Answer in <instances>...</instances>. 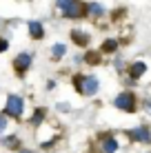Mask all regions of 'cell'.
Returning a JSON list of instances; mask_svg holds the SVG:
<instances>
[{
    "mask_svg": "<svg viewBox=\"0 0 151 153\" xmlns=\"http://www.w3.org/2000/svg\"><path fill=\"white\" fill-rule=\"evenodd\" d=\"M58 109H62V111H69V104H67V102H62V104H58Z\"/></svg>",
    "mask_w": 151,
    "mask_h": 153,
    "instance_id": "cell-18",
    "label": "cell"
},
{
    "mask_svg": "<svg viewBox=\"0 0 151 153\" xmlns=\"http://www.w3.org/2000/svg\"><path fill=\"white\" fill-rule=\"evenodd\" d=\"M89 13L91 16H102L105 13V7L100 2H89Z\"/></svg>",
    "mask_w": 151,
    "mask_h": 153,
    "instance_id": "cell-12",
    "label": "cell"
},
{
    "mask_svg": "<svg viewBox=\"0 0 151 153\" xmlns=\"http://www.w3.org/2000/svg\"><path fill=\"white\" fill-rule=\"evenodd\" d=\"M27 29H29V36H31L33 40L45 38V27H42V22H40V20H29V22H27Z\"/></svg>",
    "mask_w": 151,
    "mask_h": 153,
    "instance_id": "cell-7",
    "label": "cell"
},
{
    "mask_svg": "<svg viewBox=\"0 0 151 153\" xmlns=\"http://www.w3.org/2000/svg\"><path fill=\"white\" fill-rule=\"evenodd\" d=\"M98 60H100V56H87V62H91V65H93V62H98Z\"/></svg>",
    "mask_w": 151,
    "mask_h": 153,
    "instance_id": "cell-17",
    "label": "cell"
},
{
    "mask_svg": "<svg viewBox=\"0 0 151 153\" xmlns=\"http://www.w3.org/2000/svg\"><path fill=\"white\" fill-rule=\"evenodd\" d=\"M31 60H33V56L29 53V51H22V53H18L16 56V60H13V69L18 71V73H25L31 67Z\"/></svg>",
    "mask_w": 151,
    "mask_h": 153,
    "instance_id": "cell-5",
    "label": "cell"
},
{
    "mask_svg": "<svg viewBox=\"0 0 151 153\" xmlns=\"http://www.w3.org/2000/svg\"><path fill=\"white\" fill-rule=\"evenodd\" d=\"M116 40H105V45H102V51H116Z\"/></svg>",
    "mask_w": 151,
    "mask_h": 153,
    "instance_id": "cell-13",
    "label": "cell"
},
{
    "mask_svg": "<svg viewBox=\"0 0 151 153\" xmlns=\"http://www.w3.org/2000/svg\"><path fill=\"white\" fill-rule=\"evenodd\" d=\"M25 109V100L20 96H9L7 98V104H4V111H7L9 115H20Z\"/></svg>",
    "mask_w": 151,
    "mask_h": 153,
    "instance_id": "cell-4",
    "label": "cell"
},
{
    "mask_svg": "<svg viewBox=\"0 0 151 153\" xmlns=\"http://www.w3.org/2000/svg\"><path fill=\"white\" fill-rule=\"evenodd\" d=\"M102 149H105V153H116V151H118V142H116V138H107L105 144H102Z\"/></svg>",
    "mask_w": 151,
    "mask_h": 153,
    "instance_id": "cell-10",
    "label": "cell"
},
{
    "mask_svg": "<svg viewBox=\"0 0 151 153\" xmlns=\"http://www.w3.org/2000/svg\"><path fill=\"white\" fill-rule=\"evenodd\" d=\"M16 142H18L16 138H4V140H2V144H4V146H16Z\"/></svg>",
    "mask_w": 151,
    "mask_h": 153,
    "instance_id": "cell-14",
    "label": "cell"
},
{
    "mask_svg": "<svg viewBox=\"0 0 151 153\" xmlns=\"http://www.w3.org/2000/svg\"><path fill=\"white\" fill-rule=\"evenodd\" d=\"M7 49H9V40L0 38V53H2V51H7Z\"/></svg>",
    "mask_w": 151,
    "mask_h": 153,
    "instance_id": "cell-15",
    "label": "cell"
},
{
    "mask_svg": "<svg viewBox=\"0 0 151 153\" xmlns=\"http://www.w3.org/2000/svg\"><path fill=\"white\" fill-rule=\"evenodd\" d=\"M20 153H31V151H20Z\"/></svg>",
    "mask_w": 151,
    "mask_h": 153,
    "instance_id": "cell-20",
    "label": "cell"
},
{
    "mask_svg": "<svg viewBox=\"0 0 151 153\" xmlns=\"http://www.w3.org/2000/svg\"><path fill=\"white\" fill-rule=\"evenodd\" d=\"M65 53H67V47H65V45H60V42L51 47V56H54V58H62Z\"/></svg>",
    "mask_w": 151,
    "mask_h": 153,
    "instance_id": "cell-11",
    "label": "cell"
},
{
    "mask_svg": "<svg viewBox=\"0 0 151 153\" xmlns=\"http://www.w3.org/2000/svg\"><path fill=\"white\" fill-rule=\"evenodd\" d=\"M74 84L82 96H96L98 89H100V82H98L96 76H76Z\"/></svg>",
    "mask_w": 151,
    "mask_h": 153,
    "instance_id": "cell-1",
    "label": "cell"
},
{
    "mask_svg": "<svg viewBox=\"0 0 151 153\" xmlns=\"http://www.w3.org/2000/svg\"><path fill=\"white\" fill-rule=\"evenodd\" d=\"M113 107H118L120 111H136V96L131 91H120L113 98Z\"/></svg>",
    "mask_w": 151,
    "mask_h": 153,
    "instance_id": "cell-2",
    "label": "cell"
},
{
    "mask_svg": "<svg viewBox=\"0 0 151 153\" xmlns=\"http://www.w3.org/2000/svg\"><path fill=\"white\" fill-rule=\"evenodd\" d=\"M129 135H131L133 140H138V142H149L151 140V133H149V126L147 124H140V126H136V129H131V131H129Z\"/></svg>",
    "mask_w": 151,
    "mask_h": 153,
    "instance_id": "cell-6",
    "label": "cell"
},
{
    "mask_svg": "<svg viewBox=\"0 0 151 153\" xmlns=\"http://www.w3.org/2000/svg\"><path fill=\"white\" fill-rule=\"evenodd\" d=\"M147 111L151 113V100H147Z\"/></svg>",
    "mask_w": 151,
    "mask_h": 153,
    "instance_id": "cell-19",
    "label": "cell"
},
{
    "mask_svg": "<svg viewBox=\"0 0 151 153\" xmlns=\"http://www.w3.org/2000/svg\"><path fill=\"white\" fill-rule=\"evenodd\" d=\"M71 40H74L76 45H80V47H87L91 42L89 33H85V31H71Z\"/></svg>",
    "mask_w": 151,
    "mask_h": 153,
    "instance_id": "cell-9",
    "label": "cell"
},
{
    "mask_svg": "<svg viewBox=\"0 0 151 153\" xmlns=\"http://www.w3.org/2000/svg\"><path fill=\"white\" fill-rule=\"evenodd\" d=\"M7 129V115H0V131Z\"/></svg>",
    "mask_w": 151,
    "mask_h": 153,
    "instance_id": "cell-16",
    "label": "cell"
},
{
    "mask_svg": "<svg viewBox=\"0 0 151 153\" xmlns=\"http://www.w3.org/2000/svg\"><path fill=\"white\" fill-rule=\"evenodd\" d=\"M144 71H147V65H144L142 60L133 62V65L129 67V76H131L133 80H138V78H142V76H144Z\"/></svg>",
    "mask_w": 151,
    "mask_h": 153,
    "instance_id": "cell-8",
    "label": "cell"
},
{
    "mask_svg": "<svg viewBox=\"0 0 151 153\" xmlns=\"http://www.w3.org/2000/svg\"><path fill=\"white\" fill-rule=\"evenodd\" d=\"M56 4L67 18H80V13H82L80 0H56Z\"/></svg>",
    "mask_w": 151,
    "mask_h": 153,
    "instance_id": "cell-3",
    "label": "cell"
}]
</instances>
